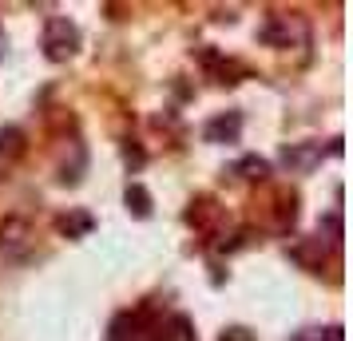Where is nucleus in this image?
I'll use <instances>...</instances> for the list:
<instances>
[{"label": "nucleus", "mask_w": 353, "mask_h": 341, "mask_svg": "<svg viewBox=\"0 0 353 341\" xmlns=\"http://www.w3.org/2000/svg\"><path fill=\"white\" fill-rule=\"evenodd\" d=\"M56 230H60L64 238H83V234L96 230V218H92L88 211H68V214L56 218Z\"/></svg>", "instance_id": "nucleus-6"}, {"label": "nucleus", "mask_w": 353, "mask_h": 341, "mask_svg": "<svg viewBox=\"0 0 353 341\" xmlns=\"http://www.w3.org/2000/svg\"><path fill=\"white\" fill-rule=\"evenodd\" d=\"M321 230H330V242H341V211H330L321 218Z\"/></svg>", "instance_id": "nucleus-13"}, {"label": "nucleus", "mask_w": 353, "mask_h": 341, "mask_svg": "<svg viewBox=\"0 0 353 341\" xmlns=\"http://www.w3.org/2000/svg\"><path fill=\"white\" fill-rule=\"evenodd\" d=\"M4 44H8V40H4V28H0V60H4Z\"/></svg>", "instance_id": "nucleus-15"}, {"label": "nucleus", "mask_w": 353, "mask_h": 341, "mask_svg": "<svg viewBox=\"0 0 353 341\" xmlns=\"http://www.w3.org/2000/svg\"><path fill=\"white\" fill-rule=\"evenodd\" d=\"M123 203H128V211L135 214V218H147V214H151V195H147V187H139V183H128Z\"/></svg>", "instance_id": "nucleus-8"}, {"label": "nucleus", "mask_w": 353, "mask_h": 341, "mask_svg": "<svg viewBox=\"0 0 353 341\" xmlns=\"http://www.w3.org/2000/svg\"><path fill=\"white\" fill-rule=\"evenodd\" d=\"M290 341H341V325H330V329H302Z\"/></svg>", "instance_id": "nucleus-12"}, {"label": "nucleus", "mask_w": 353, "mask_h": 341, "mask_svg": "<svg viewBox=\"0 0 353 341\" xmlns=\"http://www.w3.org/2000/svg\"><path fill=\"white\" fill-rule=\"evenodd\" d=\"M76 52H80V28L68 17H52L44 24V56L60 64V60H72Z\"/></svg>", "instance_id": "nucleus-1"}, {"label": "nucleus", "mask_w": 353, "mask_h": 341, "mask_svg": "<svg viewBox=\"0 0 353 341\" xmlns=\"http://www.w3.org/2000/svg\"><path fill=\"white\" fill-rule=\"evenodd\" d=\"M24 151V131L20 127H0V155L4 159H17Z\"/></svg>", "instance_id": "nucleus-10"}, {"label": "nucleus", "mask_w": 353, "mask_h": 341, "mask_svg": "<svg viewBox=\"0 0 353 341\" xmlns=\"http://www.w3.org/2000/svg\"><path fill=\"white\" fill-rule=\"evenodd\" d=\"M223 341H250V333H246V329H226Z\"/></svg>", "instance_id": "nucleus-14"}, {"label": "nucleus", "mask_w": 353, "mask_h": 341, "mask_svg": "<svg viewBox=\"0 0 353 341\" xmlns=\"http://www.w3.org/2000/svg\"><path fill=\"white\" fill-rule=\"evenodd\" d=\"M239 131H242V115L239 112H226V115H214L207 123V143H234L239 139Z\"/></svg>", "instance_id": "nucleus-4"}, {"label": "nucleus", "mask_w": 353, "mask_h": 341, "mask_svg": "<svg viewBox=\"0 0 353 341\" xmlns=\"http://www.w3.org/2000/svg\"><path fill=\"white\" fill-rule=\"evenodd\" d=\"M234 175L239 179H250V183H262V179H270V163L262 159V155H246V159H239Z\"/></svg>", "instance_id": "nucleus-7"}, {"label": "nucleus", "mask_w": 353, "mask_h": 341, "mask_svg": "<svg viewBox=\"0 0 353 341\" xmlns=\"http://www.w3.org/2000/svg\"><path fill=\"white\" fill-rule=\"evenodd\" d=\"M163 341H194L191 318H183V313H175V318L167 322V333H163Z\"/></svg>", "instance_id": "nucleus-11"}, {"label": "nucleus", "mask_w": 353, "mask_h": 341, "mask_svg": "<svg viewBox=\"0 0 353 341\" xmlns=\"http://www.w3.org/2000/svg\"><path fill=\"white\" fill-rule=\"evenodd\" d=\"M290 254H294V262H302V266H321L325 262V242L321 238H310V242H298Z\"/></svg>", "instance_id": "nucleus-9"}, {"label": "nucleus", "mask_w": 353, "mask_h": 341, "mask_svg": "<svg viewBox=\"0 0 353 341\" xmlns=\"http://www.w3.org/2000/svg\"><path fill=\"white\" fill-rule=\"evenodd\" d=\"M258 40H262V44H274V48H290V40H294L290 17H270L262 28H258Z\"/></svg>", "instance_id": "nucleus-5"}, {"label": "nucleus", "mask_w": 353, "mask_h": 341, "mask_svg": "<svg viewBox=\"0 0 353 341\" xmlns=\"http://www.w3.org/2000/svg\"><path fill=\"white\" fill-rule=\"evenodd\" d=\"M321 155H325L321 143H290V147H282V167L294 171V175H310L321 163Z\"/></svg>", "instance_id": "nucleus-2"}, {"label": "nucleus", "mask_w": 353, "mask_h": 341, "mask_svg": "<svg viewBox=\"0 0 353 341\" xmlns=\"http://www.w3.org/2000/svg\"><path fill=\"white\" fill-rule=\"evenodd\" d=\"M28 246V223L24 218H4L0 223V258H20Z\"/></svg>", "instance_id": "nucleus-3"}]
</instances>
